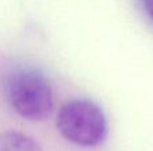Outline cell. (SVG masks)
Here are the masks:
<instances>
[{
	"mask_svg": "<svg viewBox=\"0 0 153 151\" xmlns=\"http://www.w3.org/2000/svg\"><path fill=\"white\" fill-rule=\"evenodd\" d=\"M7 99L12 110L27 120H46L54 110V91L43 74L19 70L8 78Z\"/></svg>",
	"mask_w": 153,
	"mask_h": 151,
	"instance_id": "obj_1",
	"label": "cell"
},
{
	"mask_svg": "<svg viewBox=\"0 0 153 151\" xmlns=\"http://www.w3.org/2000/svg\"><path fill=\"white\" fill-rule=\"evenodd\" d=\"M58 130L69 142L82 147H95L108 135V120L102 108L85 99L70 100L58 114Z\"/></svg>",
	"mask_w": 153,
	"mask_h": 151,
	"instance_id": "obj_2",
	"label": "cell"
},
{
	"mask_svg": "<svg viewBox=\"0 0 153 151\" xmlns=\"http://www.w3.org/2000/svg\"><path fill=\"white\" fill-rule=\"evenodd\" d=\"M0 151H42L39 143L18 131L0 133Z\"/></svg>",
	"mask_w": 153,
	"mask_h": 151,
	"instance_id": "obj_3",
	"label": "cell"
},
{
	"mask_svg": "<svg viewBox=\"0 0 153 151\" xmlns=\"http://www.w3.org/2000/svg\"><path fill=\"white\" fill-rule=\"evenodd\" d=\"M145 13L149 16V19L153 21V0H140Z\"/></svg>",
	"mask_w": 153,
	"mask_h": 151,
	"instance_id": "obj_4",
	"label": "cell"
}]
</instances>
